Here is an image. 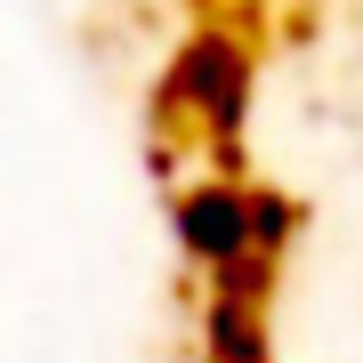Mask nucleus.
<instances>
[{
  "mask_svg": "<svg viewBox=\"0 0 363 363\" xmlns=\"http://www.w3.org/2000/svg\"><path fill=\"white\" fill-rule=\"evenodd\" d=\"M178 130L210 138L226 178L242 169L234 154H242V130H250V49L226 25H194L154 89V138H178Z\"/></svg>",
  "mask_w": 363,
  "mask_h": 363,
  "instance_id": "obj_1",
  "label": "nucleus"
},
{
  "mask_svg": "<svg viewBox=\"0 0 363 363\" xmlns=\"http://www.w3.org/2000/svg\"><path fill=\"white\" fill-rule=\"evenodd\" d=\"M274 267L267 250L234 259L210 274L202 291V355L210 363H274V339H267V298H274Z\"/></svg>",
  "mask_w": 363,
  "mask_h": 363,
  "instance_id": "obj_2",
  "label": "nucleus"
},
{
  "mask_svg": "<svg viewBox=\"0 0 363 363\" xmlns=\"http://www.w3.org/2000/svg\"><path fill=\"white\" fill-rule=\"evenodd\" d=\"M169 234H178V250L194 259L202 274H218L234 259H250V186L242 178H194V186H178L169 194Z\"/></svg>",
  "mask_w": 363,
  "mask_h": 363,
  "instance_id": "obj_3",
  "label": "nucleus"
},
{
  "mask_svg": "<svg viewBox=\"0 0 363 363\" xmlns=\"http://www.w3.org/2000/svg\"><path fill=\"white\" fill-rule=\"evenodd\" d=\"M298 226H307V210H298L291 194H274V186H250V242H259L267 259H283V250L298 242Z\"/></svg>",
  "mask_w": 363,
  "mask_h": 363,
  "instance_id": "obj_4",
  "label": "nucleus"
}]
</instances>
